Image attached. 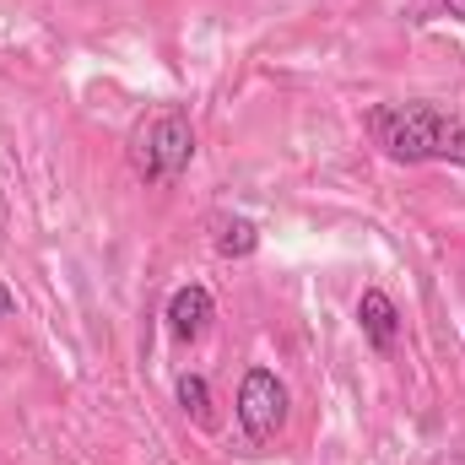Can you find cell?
I'll list each match as a JSON object with an SVG mask.
<instances>
[{
  "instance_id": "obj_1",
  "label": "cell",
  "mask_w": 465,
  "mask_h": 465,
  "mask_svg": "<svg viewBox=\"0 0 465 465\" xmlns=\"http://www.w3.org/2000/svg\"><path fill=\"white\" fill-rule=\"evenodd\" d=\"M362 130L390 163H406V168L455 163V168H465V114L444 109V104H428V98L373 104L362 114Z\"/></svg>"
},
{
  "instance_id": "obj_2",
  "label": "cell",
  "mask_w": 465,
  "mask_h": 465,
  "mask_svg": "<svg viewBox=\"0 0 465 465\" xmlns=\"http://www.w3.org/2000/svg\"><path fill=\"white\" fill-rule=\"evenodd\" d=\"M124 157H130V173L141 184H179L195 163V119L184 104H157L152 114H141L130 124V141H124Z\"/></svg>"
},
{
  "instance_id": "obj_3",
  "label": "cell",
  "mask_w": 465,
  "mask_h": 465,
  "mask_svg": "<svg viewBox=\"0 0 465 465\" xmlns=\"http://www.w3.org/2000/svg\"><path fill=\"white\" fill-rule=\"evenodd\" d=\"M238 428L249 444H271L282 428H287V384L271 373V368H249L238 379Z\"/></svg>"
},
{
  "instance_id": "obj_4",
  "label": "cell",
  "mask_w": 465,
  "mask_h": 465,
  "mask_svg": "<svg viewBox=\"0 0 465 465\" xmlns=\"http://www.w3.org/2000/svg\"><path fill=\"white\" fill-rule=\"evenodd\" d=\"M168 336L179 341V347H195L206 331H212V320H217V298L201 287V282H190V287H179L173 298H168Z\"/></svg>"
},
{
  "instance_id": "obj_5",
  "label": "cell",
  "mask_w": 465,
  "mask_h": 465,
  "mask_svg": "<svg viewBox=\"0 0 465 465\" xmlns=\"http://www.w3.org/2000/svg\"><path fill=\"white\" fill-rule=\"evenodd\" d=\"M357 325H362V336H368L373 351H395V336H401V309H395V298H390L384 287H368V292L357 298Z\"/></svg>"
},
{
  "instance_id": "obj_6",
  "label": "cell",
  "mask_w": 465,
  "mask_h": 465,
  "mask_svg": "<svg viewBox=\"0 0 465 465\" xmlns=\"http://www.w3.org/2000/svg\"><path fill=\"white\" fill-rule=\"evenodd\" d=\"M212 243H217L223 260H249V254L260 249V228H254L249 217H217V223H212Z\"/></svg>"
},
{
  "instance_id": "obj_7",
  "label": "cell",
  "mask_w": 465,
  "mask_h": 465,
  "mask_svg": "<svg viewBox=\"0 0 465 465\" xmlns=\"http://www.w3.org/2000/svg\"><path fill=\"white\" fill-rule=\"evenodd\" d=\"M173 395H179V406H184V417H195L201 428H212V384H206L201 373H179V384H173Z\"/></svg>"
},
{
  "instance_id": "obj_8",
  "label": "cell",
  "mask_w": 465,
  "mask_h": 465,
  "mask_svg": "<svg viewBox=\"0 0 465 465\" xmlns=\"http://www.w3.org/2000/svg\"><path fill=\"white\" fill-rule=\"evenodd\" d=\"M0 314H16V292H11L5 282H0Z\"/></svg>"
},
{
  "instance_id": "obj_9",
  "label": "cell",
  "mask_w": 465,
  "mask_h": 465,
  "mask_svg": "<svg viewBox=\"0 0 465 465\" xmlns=\"http://www.w3.org/2000/svg\"><path fill=\"white\" fill-rule=\"evenodd\" d=\"M439 5H444V11H450L455 22H465V0H439Z\"/></svg>"
}]
</instances>
